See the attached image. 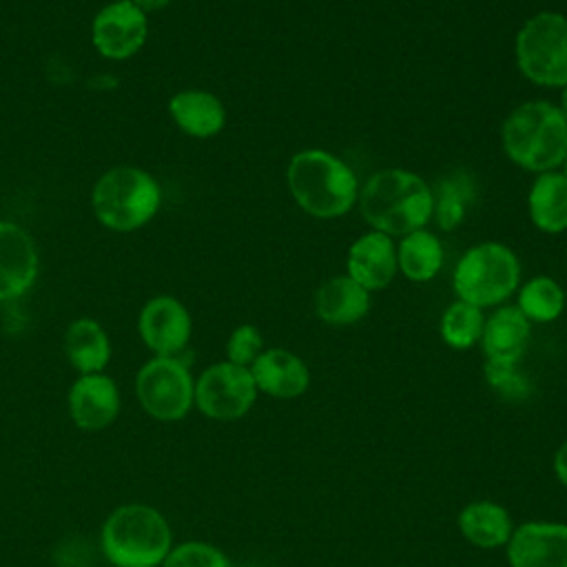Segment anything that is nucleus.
<instances>
[{"instance_id":"obj_33","label":"nucleus","mask_w":567,"mask_h":567,"mask_svg":"<svg viewBox=\"0 0 567 567\" xmlns=\"http://www.w3.org/2000/svg\"><path fill=\"white\" fill-rule=\"evenodd\" d=\"M563 175H565V179H567V157H565V162H563V171H560Z\"/></svg>"},{"instance_id":"obj_6","label":"nucleus","mask_w":567,"mask_h":567,"mask_svg":"<svg viewBox=\"0 0 567 567\" xmlns=\"http://www.w3.org/2000/svg\"><path fill=\"white\" fill-rule=\"evenodd\" d=\"M520 286V259L501 241L470 246L452 270L456 299L478 308L503 306Z\"/></svg>"},{"instance_id":"obj_28","label":"nucleus","mask_w":567,"mask_h":567,"mask_svg":"<svg viewBox=\"0 0 567 567\" xmlns=\"http://www.w3.org/2000/svg\"><path fill=\"white\" fill-rule=\"evenodd\" d=\"M485 379L503 399L509 401H520L532 390L529 381L518 372V363L485 361Z\"/></svg>"},{"instance_id":"obj_3","label":"nucleus","mask_w":567,"mask_h":567,"mask_svg":"<svg viewBox=\"0 0 567 567\" xmlns=\"http://www.w3.org/2000/svg\"><path fill=\"white\" fill-rule=\"evenodd\" d=\"M501 148L512 164L529 173L558 171L567 157V122L558 104L529 100L501 124Z\"/></svg>"},{"instance_id":"obj_20","label":"nucleus","mask_w":567,"mask_h":567,"mask_svg":"<svg viewBox=\"0 0 567 567\" xmlns=\"http://www.w3.org/2000/svg\"><path fill=\"white\" fill-rule=\"evenodd\" d=\"M527 213L536 230L558 235L567 230V179L560 171L538 173L527 193Z\"/></svg>"},{"instance_id":"obj_4","label":"nucleus","mask_w":567,"mask_h":567,"mask_svg":"<svg viewBox=\"0 0 567 567\" xmlns=\"http://www.w3.org/2000/svg\"><path fill=\"white\" fill-rule=\"evenodd\" d=\"M171 547V525L153 505H120L100 529V549L113 567H162Z\"/></svg>"},{"instance_id":"obj_27","label":"nucleus","mask_w":567,"mask_h":567,"mask_svg":"<svg viewBox=\"0 0 567 567\" xmlns=\"http://www.w3.org/2000/svg\"><path fill=\"white\" fill-rule=\"evenodd\" d=\"M162 567H233L228 556L204 540H186L173 545Z\"/></svg>"},{"instance_id":"obj_24","label":"nucleus","mask_w":567,"mask_h":567,"mask_svg":"<svg viewBox=\"0 0 567 567\" xmlns=\"http://www.w3.org/2000/svg\"><path fill=\"white\" fill-rule=\"evenodd\" d=\"M516 308L534 323H551L565 310V290L549 275L532 277L518 286Z\"/></svg>"},{"instance_id":"obj_17","label":"nucleus","mask_w":567,"mask_h":567,"mask_svg":"<svg viewBox=\"0 0 567 567\" xmlns=\"http://www.w3.org/2000/svg\"><path fill=\"white\" fill-rule=\"evenodd\" d=\"M532 334V321L516 306H496L485 317L481 348L487 361L518 363Z\"/></svg>"},{"instance_id":"obj_23","label":"nucleus","mask_w":567,"mask_h":567,"mask_svg":"<svg viewBox=\"0 0 567 567\" xmlns=\"http://www.w3.org/2000/svg\"><path fill=\"white\" fill-rule=\"evenodd\" d=\"M445 261V250L441 239L427 230L419 228L414 233H408L396 244V264L399 272L414 284H427L432 281Z\"/></svg>"},{"instance_id":"obj_14","label":"nucleus","mask_w":567,"mask_h":567,"mask_svg":"<svg viewBox=\"0 0 567 567\" xmlns=\"http://www.w3.org/2000/svg\"><path fill=\"white\" fill-rule=\"evenodd\" d=\"M40 257L33 237L18 224L0 219V301L22 297L38 279Z\"/></svg>"},{"instance_id":"obj_15","label":"nucleus","mask_w":567,"mask_h":567,"mask_svg":"<svg viewBox=\"0 0 567 567\" xmlns=\"http://www.w3.org/2000/svg\"><path fill=\"white\" fill-rule=\"evenodd\" d=\"M346 272L368 292L390 286L399 272L394 237L379 230L359 235L348 248Z\"/></svg>"},{"instance_id":"obj_31","label":"nucleus","mask_w":567,"mask_h":567,"mask_svg":"<svg viewBox=\"0 0 567 567\" xmlns=\"http://www.w3.org/2000/svg\"><path fill=\"white\" fill-rule=\"evenodd\" d=\"M131 2L148 16V13H157V11L166 9L173 0H131Z\"/></svg>"},{"instance_id":"obj_10","label":"nucleus","mask_w":567,"mask_h":567,"mask_svg":"<svg viewBox=\"0 0 567 567\" xmlns=\"http://www.w3.org/2000/svg\"><path fill=\"white\" fill-rule=\"evenodd\" d=\"M148 38V16L131 0L104 4L91 22V42L106 60L133 58Z\"/></svg>"},{"instance_id":"obj_21","label":"nucleus","mask_w":567,"mask_h":567,"mask_svg":"<svg viewBox=\"0 0 567 567\" xmlns=\"http://www.w3.org/2000/svg\"><path fill=\"white\" fill-rule=\"evenodd\" d=\"M64 354L78 374L104 372L111 361V339L104 326L91 317L71 321L64 330Z\"/></svg>"},{"instance_id":"obj_19","label":"nucleus","mask_w":567,"mask_h":567,"mask_svg":"<svg viewBox=\"0 0 567 567\" xmlns=\"http://www.w3.org/2000/svg\"><path fill=\"white\" fill-rule=\"evenodd\" d=\"M370 292L348 275L323 281L315 292V315L328 326H352L370 310Z\"/></svg>"},{"instance_id":"obj_12","label":"nucleus","mask_w":567,"mask_h":567,"mask_svg":"<svg viewBox=\"0 0 567 567\" xmlns=\"http://www.w3.org/2000/svg\"><path fill=\"white\" fill-rule=\"evenodd\" d=\"M66 408L71 421L84 432H100L113 425L120 414L122 396L117 383L104 374H80L66 396Z\"/></svg>"},{"instance_id":"obj_32","label":"nucleus","mask_w":567,"mask_h":567,"mask_svg":"<svg viewBox=\"0 0 567 567\" xmlns=\"http://www.w3.org/2000/svg\"><path fill=\"white\" fill-rule=\"evenodd\" d=\"M560 111H563V115H565V122H567V86L563 89V95H560Z\"/></svg>"},{"instance_id":"obj_25","label":"nucleus","mask_w":567,"mask_h":567,"mask_svg":"<svg viewBox=\"0 0 567 567\" xmlns=\"http://www.w3.org/2000/svg\"><path fill=\"white\" fill-rule=\"evenodd\" d=\"M474 202V182L458 171L441 179L434 193V221L441 230H454L463 224L470 204Z\"/></svg>"},{"instance_id":"obj_29","label":"nucleus","mask_w":567,"mask_h":567,"mask_svg":"<svg viewBox=\"0 0 567 567\" xmlns=\"http://www.w3.org/2000/svg\"><path fill=\"white\" fill-rule=\"evenodd\" d=\"M261 352H264V337L259 328L252 323L237 326L226 341V361L244 368H250Z\"/></svg>"},{"instance_id":"obj_30","label":"nucleus","mask_w":567,"mask_h":567,"mask_svg":"<svg viewBox=\"0 0 567 567\" xmlns=\"http://www.w3.org/2000/svg\"><path fill=\"white\" fill-rule=\"evenodd\" d=\"M554 474L558 483L567 487V439L560 443V447L554 454Z\"/></svg>"},{"instance_id":"obj_11","label":"nucleus","mask_w":567,"mask_h":567,"mask_svg":"<svg viewBox=\"0 0 567 567\" xmlns=\"http://www.w3.org/2000/svg\"><path fill=\"white\" fill-rule=\"evenodd\" d=\"M137 332L153 357H179L190 341L193 317L177 297L157 295L142 306Z\"/></svg>"},{"instance_id":"obj_1","label":"nucleus","mask_w":567,"mask_h":567,"mask_svg":"<svg viewBox=\"0 0 567 567\" xmlns=\"http://www.w3.org/2000/svg\"><path fill=\"white\" fill-rule=\"evenodd\" d=\"M357 206L370 230L403 237L427 228L434 217V190L408 168H383L361 186Z\"/></svg>"},{"instance_id":"obj_2","label":"nucleus","mask_w":567,"mask_h":567,"mask_svg":"<svg viewBox=\"0 0 567 567\" xmlns=\"http://www.w3.org/2000/svg\"><path fill=\"white\" fill-rule=\"evenodd\" d=\"M286 186L295 204L317 219H337L359 202L357 173L323 148L297 151L286 168Z\"/></svg>"},{"instance_id":"obj_13","label":"nucleus","mask_w":567,"mask_h":567,"mask_svg":"<svg viewBox=\"0 0 567 567\" xmlns=\"http://www.w3.org/2000/svg\"><path fill=\"white\" fill-rule=\"evenodd\" d=\"M509 567H567V525L529 520L507 540Z\"/></svg>"},{"instance_id":"obj_9","label":"nucleus","mask_w":567,"mask_h":567,"mask_svg":"<svg viewBox=\"0 0 567 567\" xmlns=\"http://www.w3.org/2000/svg\"><path fill=\"white\" fill-rule=\"evenodd\" d=\"M250 368L219 361L195 379V408L215 421H235L250 412L257 401Z\"/></svg>"},{"instance_id":"obj_8","label":"nucleus","mask_w":567,"mask_h":567,"mask_svg":"<svg viewBox=\"0 0 567 567\" xmlns=\"http://www.w3.org/2000/svg\"><path fill=\"white\" fill-rule=\"evenodd\" d=\"M140 408L155 421H179L195 408V379L179 357H153L135 374Z\"/></svg>"},{"instance_id":"obj_5","label":"nucleus","mask_w":567,"mask_h":567,"mask_svg":"<svg viewBox=\"0 0 567 567\" xmlns=\"http://www.w3.org/2000/svg\"><path fill=\"white\" fill-rule=\"evenodd\" d=\"M162 206L159 182L140 166H113L97 177L91 208L97 221L115 233L146 226Z\"/></svg>"},{"instance_id":"obj_26","label":"nucleus","mask_w":567,"mask_h":567,"mask_svg":"<svg viewBox=\"0 0 567 567\" xmlns=\"http://www.w3.org/2000/svg\"><path fill=\"white\" fill-rule=\"evenodd\" d=\"M483 326H485L483 308L456 299L443 310L439 321V332L445 346H450L452 350H467L481 341Z\"/></svg>"},{"instance_id":"obj_22","label":"nucleus","mask_w":567,"mask_h":567,"mask_svg":"<svg viewBox=\"0 0 567 567\" xmlns=\"http://www.w3.org/2000/svg\"><path fill=\"white\" fill-rule=\"evenodd\" d=\"M458 532L481 549L507 545L514 525L507 509L494 501H472L458 512Z\"/></svg>"},{"instance_id":"obj_18","label":"nucleus","mask_w":567,"mask_h":567,"mask_svg":"<svg viewBox=\"0 0 567 567\" xmlns=\"http://www.w3.org/2000/svg\"><path fill=\"white\" fill-rule=\"evenodd\" d=\"M168 115L182 133L195 140H208L226 126L224 102L204 89H184L171 95Z\"/></svg>"},{"instance_id":"obj_7","label":"nucleus","mask_w":567,"mask_h":567,"mask_svg":"<svg viewBox=\"0 0 567 567\" xmlns=\"http://www.w3.org/2000/svg\"><path fill=\"white\" fill-rule=\"evenodd\" d=\"M514 60L525 80L543 89L567 86V16L540 11L514 38Z\"/></svg>"},{"instance_id":"obj_16","label":"nucleus","mask_w":567,"mask_h":567,"mask_svg":"<svg viewBox=\"0 0 567 567\" xmlns=\"http://www.w3.org/2000/svg\"><path fill=\"white\" fill-rule=\"evenodd\" d=\"M250 374L257 390L275 399H297L310 385V370L306 361L286 348L264 350L252 361Z\"/></svg>"}]
</instances>
